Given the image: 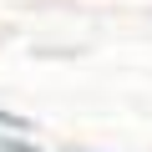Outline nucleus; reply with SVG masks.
<instances>
[{
  "instance_id": "obj_1",
  "label": "nucleus",
  "mask_w": 152,
  "mask_h": 152,
  "mask_svg": "<svg viewBox=\"0 0 152 152\" xmlns=\"http://www.w3.org/2000/svg\"><path fill=\"white\" fill-rule=\"evenodd\" d=\"M0 127H5V132H26L31 122H26L20 112H5V107H0Z\"/></svg>"
},
{
  "instance_id": "obj_2",
  "label": "nucleus",
  "mask_w": 152,
  "mask_h": 152,
  "mask_svg": "<svg viewBox=\"0 0 152 152\" xmlns=\"http://www.w3.org/2000/svg\"><path fill=\"white\" fill-rule=\"evenodd\" d=\"M0 152H41V147H31V142H20V137H0Z\"/></svg>"
}]
</instances>
